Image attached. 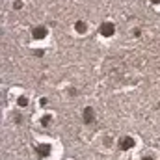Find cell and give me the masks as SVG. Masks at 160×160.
I'll list each match as a JSON object with an SVG mask.
<instances>
[{
	"label": "cell",
	"instance_id": "obj_1",
	"mask_svg": "<svg viewBox=\"0 0 160 160\" xmlns=\"http://www.w3.org/2000/svg\"><path fill=\"white\" fill-rule=\"evenodd\" d=\"M101 34H102V35H106V37L113 34V24H112V22H104V24L101 26Z\"/></svg>",
	"mask_w": 160,
	"mask_h": 160
},
{
	"label": "cell",
	"instance_id": "obj_2",
	"mask_svg": "<svg viewBox=\"0 0 160 160\" xmlns=\"http://www.w3.org/2000/svg\"><path fill=\"white\" fill-rule=\"evenodd\" d=\"M121 149H130L132 145H134V140L132 138H128V136H127V138H121Z\"/></svg>",
	"mask_w": 160,
	"mask_h": 160
},
{
	"label": "cell",
	"instance_id": "obj_3",
	"mask_svg": "<svg viewBox=\"0 0 160 160\" xmlns=\"http://www.w3.org/2000/svg\"><path fill=\"white\" fill-rule=\"evenodd\" d=\"M84 121H86V123L93 121V110H91V108H86V110H84Z\"/></svg>",
	"mask_w": 160,
	"mask_h": 160
},
{
	"label": "cell",
	"instance_id": "obj_4",
	"mask_svg": "<svg viewBox=\"0 0 160 160\" xmlns=\"http://www.w3.org/2000/svg\"><path fill=\"white\" fill-rule=\"evenodd\" d=\"M45 34H47L45 28H35L34 30V37H45Z\"/></svg>",
	"mask_w": 160,
	"mask_h": 160
},
{
	"label": "cell",
	"instance_id": "obj_5",
	"mask_svg": "<svg viewBox=\"0 0 160 160\" xmlns=\"http://www.w3.org/2000/svg\"><path fill=\"white\" fill-rule=\"evenodd\" d=\"M76 30L78 32H84L86 30V24H84V22H76Z\"/></svg>",
	"mask_w": 160,
	"mask_h": 160
},
{
	"label": "cell",
	"instance_id": "obj_6",
	"mask_svg": "<svg viewBox=\"0 0 160 160\" xmlns=\"http://www.w3.org/2000/svg\"><path fill=\"white\" fill-rule=\"evenodd\" d=\"M153 2H154V4H158V2H160V0H153Z\"/></svg>",
	"mask_w": 160,
	"mask_h": 160
},
{
	"label": "cell",
	"instance_id": "obj_7",
	"mask_svg": "<svg viewBox=\"0 0 160 160\" xmlns=\"http://www.w3.org/2000/svg\"><path fill=\"white\" fill-rule=\"evenodd\" d=\"M143 160H151V158H143Z\"/></svg>",
	"mask_w": 160,
	"mask_h": 160
}]
</instances>
